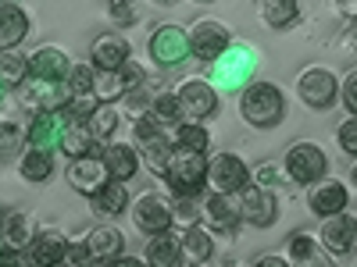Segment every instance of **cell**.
<instances>
[{
    "label": "cell",
    "instance_id": "1",
    "mask_svg": "<svg viewBox=\"0 0 357 267\" xmlns=\"http://www.w3.org/2000/svg\"><path fill=\"white\" fill-rule=\"evenodd\" d=\"M240 114L254 129H275L286 118V97L275 82H247L240 97Z\"/></svg>",
    "mask_w": 357,
    "mask_h": 267
},
{
    "label": "cell",
    "instance_id": "2",
    "mask_svg": "<svg viewBox=\"0 0 357 267\" xmlns=\"http://www.w3.org/2000/svg\"><path fill=\"white\" fill-rule=\"evenodd\" d=\"M161 178L168 182V189H172L175 196H200V189L207 186V154L175 146L172 164H168V171H165Z\"/></svg>",
    "mask_w": 357,
    "mask_h": 267
},
{
    "label": "cell",
    "instance_id": "3",
    "mask_svg": "<svg viewBox=\"0 0 357 267\" xmlns=\"http://www.w3.org/2000/svg\"><path fill=\"white\" fill-rule=\"evenodd\" d=\"M254 68H257V57H254V50H247V47H240V43H229L215 61H211V82L218 86V89H243L247 82H250V75H254Z\"/></svg>",
    "mask_w": 357,
    "mask_h": 267
},
{
    "label": "cell",
    "instance_id": "4",
    "mask_svg": "<svg viewBox=\"0 0 357 267\" xmlns=\"http://www.w3.org/2000/svg\"><path fill=\"white\" fill-rule=\"evenodd\" d=\"M175 97H178V107H183V122H207L218 111V89L200 75L178 82Z\"/></svg>",
    "mask_w": 357,
    "mask_h": 267
},
{
    "label": "cell",
    "instance_id": "5",
    "mask_svg": "<svg viewBox=\"0 0 357 267\" xmlns=\"http://www.w3.org/2000/svg\"><path fill=\"white\" fill-rule=\"evenodd\" d=\"M236 207H240V221L250 225V228H268L279 218L275 193L264 189V186H254V182H247L240 193H236Z\"/></svg>",
    "mask_w": 357,
    "mask_h": 267
},
{
    "label": "cell",
    "instance_id": "6",
    "mask_svg": "<svg viewBox=\"0 0 357 267\" xmlns=\"http://www.w3.org/2000/svg\"><path fill=\"white\" fill-rule=\"evenodd\" d=\"M296 97H301L311 111H329L340 100V79L329 68H307L296 79Z\"/></svg>",
    "mask_w": 357,
    "mask_h": 267
},
{
    "label": "cell",
    "instance_id": "7",
    "mask_svg": "<svg viewBox=\"0 0 357 267\" xmlns=\"http://www.w3.org/2000/svg\"><path fill=\"white\" fill-rule=\"evenodd\" d=\"M282 164H286L293 182H301V186L318 182V178H325V171H329V157H325V150L318 143H293L286 150Z\"/></svg>",
    "mask_w": 357,
    "mask_h": 267
},
{
    "label": "cell",
    "instance_id": "8",
    "mask_svg": "<svg viewBox=\"0 0 357 267\" xmlns=\"http://www.w3.org/2000/svg\"><path fill=\"white\" fill-rule=\"evenodd\" d=\"M318 246L329 250V257H347L357 250V218L347 211L325 214L318 228Z\"/></svg>",
    "mask_w": 357,
    "mask_h": 267
},
{
    "label": "cell",
    "instance_id": "9",
    "mask_svg": "<svg viewBox=\"0 0 357 267\" xmlns=\"http://www.w3.org/2000/svg\"><path fill=\"white\" fill-rule=\"evenodd\" d=\"M190 54L197 57V61H207L211 65L215 57L232 43V33H229V25H222V22H215V18H200V22H193V29H190Z\"/></svg>",
    "mask_w": 357,
    "mask_h": 267
},
{
    "label": "cell",
    "instance_id": "10",
    "mask_svg": "<svg viewBox=\"0 0 357 267\" xmlns=\"http://www.w3.org/2000/svg\"><path fill=\"white\" fill-rule=\"evenodd\" d=\"M250 182V168L243 164V157L236 154H215L211 161H207V186H211L215 193H240L243 186Z\"/></svg>",
    "mask_w": 357,
    "mask_h": 267
},
{
    "label": "cell",
    "instance_id": "11",
    "mask_svg": "<svg viewBox=\"0 0 357 267\" xmlns=\"http://www.w3.org/2000/svg\"><path fill=\"white\" fill-rule=\"evenodd\" d=\"M22 104L29 111H61L68 104V86L65 79H40V75H29L22 86Z\"/></svg>",
    "mask_w": 357,
    "mask_h": 267
},
{
    "label": "cell",
    "instance_id": "12",
    "mask_svg": "<svg viewBox=\"0 0 357 267\" xmlns=\"http://www.w3.org/2000/svg\"><path fill=\"white\" fill-rule=\"evenodd\" d=\"M151 57H154V65H161V68L183 65L186 57H190V36H186V29H178V25L154 29V36H151Z\"/></svg>",
    "mask_w": 357,
    "mask_h": 267
},
{
    "label": "cell",
    "instance_id": "13",
    "mask_svg": "<svg viewBox=\"0 0 357 267\" xmlns=\"http://www.w3.org/2000/svg\"><path fill=\"white\" fill-rule=\"evenodd\" d=\"M132 221L143 235H158L165 228H172V200L161 196V193H143L136 203H132Z\"/></svg>",
    "mask_w": 357,
    "mask_h": 267
},
{
    "label": "cell",
    "instance_id": "14",
    "mask_svg": "<svg viewBox=\"0 0 357 267\" xmlns=\"http://www.w3.org/2000/svg\"><path fill=\"white\" fill-rule=\"evenodd\" d=\"M200 218L207 221L211 232H222V235H232L240 228V207H236V196L232 193H207L204 203H200Z\"/></svg>",
    "mask_w": 357,
    "mask_h": 267
},
{
    "label": "cell",
    "instance_id": "15",
    "mask_svg": "<svg viewBox=\"0 0 357 267\" xmlns=\"http://www.w3.org/2000/svg\"><path fill=\"white\" fill-rule=\"evenodd\" d=\"M347 203H350V189L340 182V178H318V182L307 186V207L318 218L347 211Z\"/></svg>",
    "mask_w": 357,
    "mask_h": 267
},
{
    "label": "cell",
    "instance_id": "16",
    "mask_svg": "<svg viewBox=\"0 0 357 267\" xmlns=\"http://www.w3.org/2000/svg\"><path fill=\"white\" fill-rule=\"evenodd\" d=\"M107 168H104V157L100 154H86V157H75L68 164V186L82 196H93L104 182H107Z\"/></svg>",
    "mask_w": 357,
    "mask_h": 267
},
{
    "label": "cell",
    "instance_id": "17",
    "mask_svg": "<svg viewBox=\"0 0 357 267\" xmlns=\"http://www.w3.org/2000/svg\"><path fill=\"white\" fill-rule=\"evenodd\" d=\"M65 125H68L65 111H36V118H33V125H29L25 139H29V146H40V150H57Z\"/></svg>",
    "mask_w": 357,
    "mask_h": 267
},
{
    "label": "cell",
    "instance_id": "18",
    "mask_svg": "<svg viewBox=\"0 0 357 267\" xmlns=\"http://www.w3.org/2000/svg\"><path fill=\"white\" fill-rule=\"evenodd\" d=\"M36 239V221L25 211H4L0 218V246L8 250H29V243Z\"/></svg>",
    "mask_w": 357,
    "mask_h": 267
},
{
    "label": "cell",
    "instance_id": "19",
    "mask_svg": "<svg viewBox=\"0 0 357 267\" xmlns=\"http://www.w3.org/2000/svg\"><path fill=\"white\" fill-rule=\"evenodd\" d=\"M136 146H139V157H143L146 171H154V175L161 178V175L168 171V164H172V154H175V143L165 136V129L136 139Z\"/></svg>",
    "mask_w": 357,
    "mask_h": 267
},
{
    "label": "cell",
    "instance_id": "20",
    "mask_svg": "<svg viewBox=\"0 0 357 267\" xmlns=\"http://www.w3.org/2000/svg\"><path fill=\"white\" fill-rule=\"evenodd\" d=\"M100 157H104V168H107V175L111 178H118V182H129V178L139 171V154L132 150L129 143H104V150H100Z\"/></svg>",
    "mask_w": 357,
    "mask_h": 267
},
{
    "label": "cell",
    "instance_id": "21",
    "mask_svg": "<svg viewBox=\"0 0 357 267\" xmlns=\"http://www.w3.org/2000/svg\"><path fill=\"white\" fill-rule=\"evenodd\" d=\"M126 61H129V43L118 33H104L89 47V65L93 68H122Z\"/></svg>",
    "mask_w": 357,
    "mask_h": 267
},
{
    "label": "cell",
    "instance_id": "22",
    "mask_svg": "<svg viewBox=\"0 0 357 267\" xmlns=\"http://www.w3.org/2000/svg\"><path fill=\"white\" fill-rule=\"evenodd\" d=\"M89 200H93V214H100V218H118L129 211V189L118 178H107Z\"/></svg>",
    "mask_w": 357,
    "mask_h": 267
},
{
    "label": "cell",
    "instance_id": "23",
    "mask_svg": "<svg viewBox=\"0 0 357 267\" xmlns=\"http://www.w3.org/2000/svg\"><path fill=\"white\" fill-rule=\"evenodd\" d=\"M57 150H61L68 161H75V157H86V154H100V150H104V143L93 139L89 125H75V122H68L65 132H61V143H57Z\"/></svg>",
    "mask_w": 357,
    "mask_h": 267
},
{
    "label": "cell",
    "instance_id": "24",
    "mask_svg": "<svg viewBox=\"0 0 357 267\" xmlns=\"http://www.w3.org/2000/svg\"><path fill=\"white\" fill-rule=\"evenodd\" d=\"M68 68H72V61L61 47H40L29 57V75H40V79H65Z\"/></svg>",
    "mask_w": 357,
    "mask_h": 267
},
{
    "label": "cell",
    "instance_id": "25",
    "mask_svg": "<svg viewBox=\"0 0 357 267\" xmlns=\"http://www.w3.org/2000/svg\"><path fill=\"white\" fill-rule=\"evenodd\" d=\"M86 243H89V257L93 260H114V257H122L126 250V235L111 228V225H97L93 232L86 235Z\"/></svg>",
    "mask_w": 357,
    "mask_h": 267
},
{
    "label": "cell",
    "instance_id": "26",
    "mask_svg": "<svg viewBox=\"0 0 357 267\" xmlns=\"http://www.w3.org/2000/svg\"><path fill=\"white\" fill-rule=\"evenodd\" d=\"M25 36H29V15L18 4H4L0 0V50L18 47Z\"/></svg>",
    "mask_w": 357,
    "mask_h": 267
},
{
    "label": "cell",
    "instance_id": "27",
    "mask_svg": "<svg viewBox=\"0 0 357 267\" xmlns=\"http://www.w3.org/2000/svg\"><path fill=\"white\" fill-rule=\"evenodd\" d=\"M178 243H183V260H190V264H204V260L215 257L211 228H200V221L183 228V239H178Z\"/></svg>",
    "mask_w": 357,
    "mask_h": 267
},
{
    "label": "cell",
    "instance_id": "28",
    "mask_svg": "<svg viewBox=\"0 0 357 267\" xmlns=\"http://www.w3.org/2000/svg\"><path fill=\"white\" fill-rule=\"evenodd\" d=\"M146 260L158 264V267H175L183 264V243H178V235L172 228L151 235V246H146Z\"/></svg>",
    "mask_w": 357,
    "mask_h": 267
},
{
    "label": "cell",
    "instance_id": "29",
    "mask_svg": "<svg viewBox=\"0 0 357 267\" xmlns=\"http://www.w3.org/2000/svg\"><path fill=\"white\" fill-rule=\"evenodd\" d=\"M68 253V239L61 232H40L33 243H29V260L33 264H61Z\"/></svg>",
    "mask_w": 357,
    "mask_h": 267
},
{
    "label": "cell",
    "instance_id": "30",
    "mask_svg": "<svg viewBox=\"0 0 357 267\" xmlns=\"http://www.w3.org/2000/svg\"><path fill=\"white\" fill-rule=\"evenodd\" d=\"M18 175L25 178V182H47V178L54 175V154L50 150H40V146H29V150L18 157Z\"/></svg>",
    "mask_w": 357,
    "mask_h": 267
},
{
    "label": "cell",
    "instance_id": "31",
    "mask_svg": "<svg viewBox=\"0 0 357 267\" xmlns=\"http://www.w3.org/2000/svg\"><path fill=\"white\" fill-rule=\"evenodd\" d=\"M86 125H89V132H93L97 143H111L118 125H122V111H118L114 104H97V111L89 114Z\"/></svg>",
    "mask_w": 357,
    "mask_h": 267
},
{
    "label": "cell",
    "instance_id": "32",
    "mask_svg": "<svg viewBox=\"0 0 357 267\" xmlns=\"http://www.w3.org/2000/svg\"><path fill=\"white\" fill-rule=\"evenodd\" d=\"M146 114L154 118V122L165 129V125H178L183 122V107H178V97L168 93V89H161V93L151 97V104H146Z\"/></svg>",
    "mask_w": 357,
    "mask_h": 267
},
{
    "label": "cell",
    "instance_id": "33",
    "mask_svg": "<svg viewBox=\"0 0 357 267\" xmlns=\"http://www.w3.org/2000/svg\"><path fill=\"white\" fill-rule=\"evenodd\" d=\"M261 18L272 29H286L301 18V0H261Z\"/></svg>",
    "mask_w": 357,
    "mask_h": 267
},
{
    "label": "cell",
    "instance_id": "34",
    "mask_svg": "<svg viewBox=\"0 0 357 267\" xmlns=\"http://www.w3.org/2000/svg\"><path fill=\"white\" fill-rule=\"evenodd\" d=\"M25 79H29V57L18 54L15 47H4L0 50V82L18 89Z\"/></svg>",
    "mask_w": 357,
    "mask_h": 267
},
{
    "label": "cell",
    "instance_id": "35",
    "mask_svg": "<svg viewBox=\"0 0 357 267\" xmlns=\"http://www.w3.org/2000/svg\"><path fill=\"white\" fill-rule=\"evenodd\" d=\"M286 260L289 264H318V239L307 232H293L289 243H286Z\"/></svg>",
    "mask_w": 357,
    "mask_h": 267
},
{
    "label": "cell",
    "instance_id": "36",
    "mask_svg": "<svg viewBox=\"0 0 357 267\" xmlns=\"http://www.w3.org/2000/svg\"><path fill=\"white\" fill-rule=\"evenodd\" d=\"M175 146H183V150H197V154H207L211 136H207L204 122H178V129H175Z\"/></svg>",
    "mask_w": 357,
    "mask_h": 267
},
{
    "label": "cell",
    "instance_id": "37",
    "mask_svg": "<svg viewBox=\"0 0 357 267\" xmlns=\"http://www.w3.org/2000/svg\"><path fill=\"white\" fill-rule=\"evenodd\" d=\"M250 178L257 186H264V189H282L286 186V178H289V171H286V164H279V161H264V164H257L254 171H250Z\"/></svg>",
    "mask_w": 357,
    "mask_h": 267
},
{
    "label": "cell",
    "instance_id": "38",
    "mask_svg": "<svg viewBox=\"0 0 357 267\" xmlns=\"http://www.w3.org/2000/svg\"><path fill=\"white\" fill-rule=\"evenodd\" d=\"M97 93H79V97H68V104L61 107L65 111V118H68V122H75V125H86L89 122V114H93L97 111Z\"/></svg>",
    "mask_w": 357,
    "mask_h": 267
},
{
    "label": "cell",
    "instance_id": "39",
    "mask_svg": "<svg viewBox=\"0 0 357 267\" xmlns=\"http://www.w3.org/2000/svg\"><path fill=\"white\" fill-rule=\"evenodd\" d=\"M197 221H200V200L197 196H175V203H172V225L190 228Z\"/></svg>",
    "mask_w": 357,
    "mask_h": 267
},
{
    "label": "cell",
    "instance_id": "40",
    "mask_svg": "<svg viewBox=\"0 0 357 267\" xmlns=\"http://www.w3.org/2000/svg\"><path fill=\"white\" fill-rule=\"evenodd\" d=\"M93 65H72L68 75H65V86H68V97H79V93H93Z\"/></svg>",
    "mask_w": 357,
    "mask_h": 267
},
{
    "label": "cell",
    "instance_id": "41",
    "mask_svg": "<svg viewBox=\"0 0 357 267\" xmlns=\"http://www.w3.org/2000/svg\"><path fill=\"white\" fill-rule=\"evenodd\" d=\"M22 143H25V132L15 122H0V161L15 157L22 150Z\"/></svg>",
    "mask_w": 357,
    "mask_h": 267
},
{
    "label": "cell",
    "instance_id": "42",
    "mask_svg": "<svg viewBox=\"0 0 357 267\" xmlns=\"http://www.w3.org/2000/svg\"><path fill=\"white\" fill-rule=\"evenodd\" d=\"M107 15H111L118 25H132V22L139 18L132 0H107Z\"/></svg>",
    "mask_w": 357,
    "mask_h": 267
},
{
    "label": "cell",
    "instance_id": "43",
    "mask_svg": "<svg viewBox=\"0 0 357 267\" xmlns=\"http://www.w3.org/2000/svg\"><path fill=\"white\" fill-rule=\"evenodd\" d=\"M336 139H340V146H343V154H354V157H357V114H350L347 122L340 125Z\"/></svg>",
    "mask_w": 357,
    "mask_h": 267
},
{
    "label": "cell",
    "instance_id": "44",
    "mask_svg": "<svg viewBox=\"0 0 357 267\" xmlns=\"http://www.w3.org/2000/svg\"><path fill=\"white\" fill-rule=\"evenodd\" d=\"M340 97H343V104H347V111L350 114H357V68L343 79V86H340Z\"/></svg>",
    "mask_w": 357,
    "mask_h": 267
},
{
    "label": "cell",
    "instance_id": "45",
    "mask_svg": "<svg viewBox=\"0 0 357 267\" xmlns=\"http://www.w3.org/2000/svg\"><path fill=\"white\" fill-rule=\"evenodd\" d=\"M65 260H72V264H86V260H93V257H89V243H86V235H82V239H75V243H68Z\"/></svg>",
    "mask_w": 357,
    "mask_h": 267
},
{
    "label": "cell",
    "instance_id": "46",
    "mask_svg": "<svg viewBox=\"0 0 357 267\" xmlns=\"http://www.w3.org/2000/svg\"><path fill=\"white\" fill-rule=\"evenodd\" d=\"M336 11L347 18H357V0H336Z\"/></svg>",
    "mask_w": 357,
    "mask_h": 267
},
{
    "label": "cell",
    "instance_id": "47",
    "mask_svg": "<svg viewBox=\"0 0 357 267\" xmlns=\"http://www.w3.org/2000/svg\"><path fill=\"white\" fill-rule=\"evenodd\" d=\"M257 264H272V267H286V257H257Z\"/></svg>",
    "mask_w": 357,
    "mask_h": 267
},
{
    "label": "cell",
    "instance_id": "48",
    "mask_svg": "<svg viewBox=\"0 0 357 267\" xmlns=\"http://www.w3.org/2000/svg\"><path fill=\"white\" fill-rule=\"evenodd\" d=\"M347 43L357 50V18H354V25H350V33H347Z\"/></svg>",
    "mask_w": 357,
    "mask_h": 267
},
{
    "label": "cell",
    "instance_id": "49",
    "mask_svg": "<svg viewBox=\"0 0 357 267\" xmlns=\"http://www.w3.org/2000/svg\"><path fill=\"white\" fill-rule=\"evenodd\" d=\"M350 182H354V189H357V161H354V168H350Z\"/></svg>",
    "mask_w": 357,
    "mask_h": 267
},
{
    "label": "cell",
    "instance_id": "50",
    "mask_svg": "<svg viewBox=\"0 0 357 267\" xmlns=\"http://www.w3.org/2000/svg\"><path fill=\"white\" fill-rule=\"evenodd\" d=\"M0 100H4V82H0Z\"/></svg>",
    "mask_w": 357,
    "mask_h": 267
},
{
    "label": "cell",
    "instance_id": "51",
    "mask_svg": "<svg viewBox=\"0 0 357 267\" xmlns=\"http://www.w3.org/2000/svg\"><path fill=\"white\" fill-rule=\"evenodd\" d=\"M0 218H4V211H0Z\"/></svg>",
    "mask_w": 357,
    "mask_h": 267
},
{
    "label": "cell",
    "instance_id": "52",
    "mask_svg": "<svg viewBox=\"0 0 357 267\" xmlns=\"http://www.w3.org/2000/svg\"><path fill=\"white\" fill-rule=\"evenodd\" d=\"M161 4H165V0H161Z\"/></svg>",
    "mask_w": 357,
    "mask_h": 267
}]
</instances>
